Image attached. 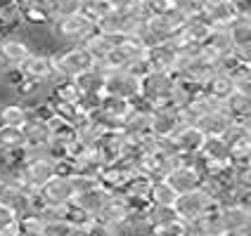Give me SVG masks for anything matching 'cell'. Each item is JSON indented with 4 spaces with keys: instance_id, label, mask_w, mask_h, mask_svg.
Here are the masks:
<instances>
[{
    "instance_id": "cell-40",
    "label": "cell",
    "mask_w": 251,
    "mask_h": 236,
    "mask_svg": "<svg viewBox=\"0 0 251 236\" xmlns=\"http://www.w3.org/2000/svg\"><path fill=\"white\" fill-rule=\"evenodd\" d=\"M17 236H43L41 232H28V229H19V234Z\"/></svg>"
},
{
    "instance_id": "cell-27",
    "label": "cell",
    "mask_w": 251,
    "mask_h": 236,
    "mask_svg": "<svg viewBox=\"0 0 251 236\" xmlns=\"http://www.w3.org/2000/svg\"><path fill=\"white\" fill-rule=\"evenodd\" d=\"M201 90L223 104V102H227V99L235 95V83H232V78H230L227 73H221V71H218V73H216Z\"/></svg>"
},
{
    "instance_id": "cell-30",
    "label": "cell",
    "mask_w": 251,
    "mask_h": 236,
    "mask_svg": "<svg viewBox=\"0 0 251 236\" xmlns=\"http://www.w3.org/2000/svg\"><path fill=\"white\" fill-rule=\"evenodd\" d=\"M223 111L232 118V123H249V95L235 92L227 102H223Z\"/></svg>"
},
{
    "instance_id": "cell-39",
    "label": "cell",
    "mask_w": 251,
    "mask_h": 236,
    "mask_svg": "<svg viewBox=\"0 0 251 236\" xmlns=\"http://www.w3.org/2000/svg\"><path fill=\"white\" fill-rule=\"evenodd\" d=\"M83 232H85V236H116V229H109V227H104V224L95 222V220L88 224Z\"/></svg>"
},
{
    "instance_id": "cell-17",
    "label": "cell",
    "mask_w": 251,
    "mask_h": 236,
    "mask_svg": "<svg viewBox=\"0 0 251 236\" xmlns=\"http://www.w3.org/2000/svg\"><path fill=\"white\" fill-rule=\"evenodd\" d=\"M95 222H100V224H104V227H109V229H116V232H119V229H126L128 222H130V210H128L124 198L112 196L109 203L95 215Z\"/></svg>"
},
{
    "instance_id": "cell-21",
    "label": "cell",
    "mask_w": 251,
    "mask_h": 236,
    "mask_svg": "<svg viewBox=\"0 0 251 236\" xmlns=\"http://www.w3.org/2000/svg\"><path fill=\"white\" fill-rule=\"evenodd\" d=\"M195 125L201 130L204 137H225V132H227L230 125H232V118L221 109V111H213V113L201 116V118H197Z\"/></svg>"
},
{
    "instance_id": "cell-9",
    "label": "cell",
    "mask_w": 251,
    "mask_h": 236,
    "mask_svg": "<svg viewBox=\"0 0 251 236\" xmlns=\"http://www.w3.org/2000/svg\"><path fill=\"white\" fill-rule=\"evenodd\" d=\"M164 182H166L176 194H187V192L201 189L204 177H201V172L197 170V166L192 163V156H190L187 161H182L180 166L173 168L166 177H164Z\"/></svg>"
},
{
    "instance_id": "cell-24",
    "label": "cell",
    "mask_w": 251,
    "mask_h": 236,
    "mask_svg": "<svg viewBox=\"0 0 251 236\" xmlns=\"http://www.w3.org/2000/svg\"><path fill=\"white\" fill-rule=\"evenodd\" d=\"M201 52L213 57V59H223V57H227L232 52V43L227 38L225 28H213L211 31V36L201 43Z\"/></svg>"
},
{
    "instance_id": "cell-11",
    "label": "cell",
    "mask_w": 251,
    "mask_h": 236,
    "mask_svg": "<svg viewBox=\"0 0 251 236\" xmlns=\"http://www.w3.org/2000/svg\"><path fill=\"white\" fill-rule=\"evenodd\" d=\"M182 125H187L182 121L180 109H152L150 111V135L159 139H171Z\"/></svg>"
},
{
    "instance_id": "cell-33",
    "label": "cell",
    "mask_w": 251,
    "mask_h": 236,
    "mask_svg": "<svg viewBox=\"0 0 251 236\" xmlns=\"http://www.w3.org/2000/svg\"><path fill=\"white\" fill-rule=\"evenodd\" d=\"M147 236H187V222H182L178 217H168L164 222L150 224Z\"/></svg>"
},
{
    "instance_id": "cell-43",
    "label": "cell",
    "mask_w": 251,
    "mask_h": 236,
    "mask_svg": "<svg viewBox=\"0 0 251 236\" xmlns=\"http://www.w3.org/2000/svg\"><path fill=\"white\" fill-rule=\"evenodd\" d=\"M0 182H2V175H0Z\"/></svg>"
},
{
    "instance_id": "cell-28",
    "label": "cell",
    "mask_w": 251,
    "mask_h": 236,
    "mask_svg": "<svg viewBox=\"0 0 251 236\" xmlns=\"http://www.w3.org/2000/svg\"><path fill=\"white\" fill-rule=\"evenodd\" d=\"M133 111V104L128 99L121 97H107L102 95V104H100V113L104 118H112V121H126V116Z\"/></svg>"
},
{
    "instance_id": "cell-8",
    "label": "cell",
    "mask_w": 251,
    "mask_h": 236,
    "mask_svg": "<svg viewBox=\"0 0 251 236\" xmlns=\"http://www.w3.org/2000/svg\"><path fill=\"white\" fill-rule=\"evenodd\" d=\"M102 95L107 97H121L133 99L140 95V78H135L130 71H104V85H102Z\"/></svg>"
},
{
    "instance_id": "cell-36",
    "label": "cell",
    "mask_w": 251,
    "mask_h": 236,
    "mask_svg": "<svg viewBox=\"0 0 251 236\" xmlns=\"http://www.w3.org/2000/svg\"><path fill=\"white\" fill-rule=\"evenodd\" d=\"M76 232L78 229L74 224H69L67 220H48L41 227L43 236H76Z\"/></svg>"
},
{
    "instance_id": "cell-5",
    "label": "cell",
    "mask_w": 251,
    "mask_h": 236,
    "mask_svg": "<svg viewBox=\"0 0 251 236\" xmlns=\"http://www.w3.org/2000/svg\"><path fill=\"white\" fill-rule=\"evenodd\" d=\"M52 28H55L57 38L71 41L74 45H83V43L98 31V28H95V21H90V19L81 12L59 17L57 21H52Z\"/></svg>"
},
{
    "instance_id": "cell-20",
    "label": "cell",
    "mask_w": 251,
    "mask_h": 236,
    "mask_svg": "<svg viewBox=\"0 0 251 236\" xmlns=\"http://www.w3.org/2000/svg\"><path fill=\"white\" fill-rule=\"evenodd\" d=\"M204 135H201V130L197 128V125H182L180 130L171 137L173 142V149L176 153H180V156H197L199 149H201V144H204Z\"/></svg>"
},
{
    "instance_id": "cell-6",
    "label": "cell",
    "mask_w": 251,
    "mask_h": 236,
    "mask_svg": "<svg viewBox=\"0 0 251 236\" xmlns=\"http://www.w3.org/2000/svg\"><path fill=\"white\" fill-rule=\"evenodd\" d=\"M211 208H218L216 203H213V198H211L204 189H195V192H187V194H178L176 198V203H173V215L182 220V222H192L197 217H201V215H206Z\"/></svg>"
},
{
    "instance_id": "cell-34",
    "label": "cell",
    "mask_w": 251,
    "mask_h": 236,
    "mask_svg": "<svg viewBox=\"0 0 251 236\" xmlns=\"http://www.w3.org/2000/svg\"><path fill=\"white\" fill-rule=\"evenodd\" d=\"M78 113L83 116H93V113L100 111V104H102V92H78L76 99H74Z\"/></svg>"
},
{
    "instance_id": "cell-35",
    "label": "cell",
    "mask_w": 251,
    "mask_h": 236,
    "mask_svg": "<svg viewBox=\"0 0 251 236\" xmlns=\"http://www.w3.org/2000/svg\"><path fill=\"white\" fill-rule=\"evenodd\" d=\"M24 137H22V128H10V125H0V151H10V149H22Z\"/></svg>"
},
{
    "instance_id": "cell-13",
    "label": "cell",
    "mask_w": 251,
    "mask_h": 236,
    "mask_svg": "<svg viewBox=\"0 0 251 236\" xmlns=\"http://www.w3.org/2000/svg\"><path fill=\"white\" fill-rule=\"evenodd\" d=\"M218 217H221V227L223 234H239V232H249L251 213L247 203H227L218 208Z\"/></svg>"
},
{
    "instance_id": "cell-41",
    "label": "cell",
    "mask_w": 251,
    "mask_h": 236,
    "mask_svg": "<svg viewBox=\"0 0 251 236\" xmlns=\"http://www.w3.org/2000/svg\"><path fill=\"white\" fill-rule=\"evenodd\" d=\"M223 236H249V232H239V234H223Z\"/></svg>"
},
{
    "instance_id": "cell-15",
    "label": "cell",
    "mask_w": 251,
    "mask_h": 236,
    "mask_svg": "<svg viewBox=\"0 0 251 236\" xmlns=\"http://www.w3.org/2000/svg\"><path fill=\"white\" fill-rule=\"evenodd\" d=\"M19 71L24 73V78H31L36 83H50L55 78V64L52 57L45 52H31L26 57V62L19 66Z\"/></svg>"
},
{
    "instance_id": "cell-4",
    "label": "cell",
    "mask_w": 251,
    "mask_h": 236,
    "mask_svg": "<svg viewBox=\"0 0 251 236\" xmlns=\"http://www.w3.org/2000/svg\"><path fill=\"white\" fill-rule=\"evenodd\" d=\"M145 57H147V43L142 38H121L100 66L104 71H121L133 66L135 62L145 59Z\"/></svg>"
},
{
    "instance_id": "cell-29",
    "label": "cell",
    "mask_w": 251,
    "mask_h": 236,
    "mask_svg": "<svg viewBox=\"0 0 251 236\" xmlns=\"http://www.w3.org/2000/svg\"><path fill=\"white\" fill-rule=\"evenodd\" d=\"M28 118V109L22 102H5L0 104V125L10 128H22Z\"/></svg>"
},
{
    "instance_id": "cell-38",
    "label": "cell",
    "mask_w": 251,
    "mask_h": 236,
    "mask_svg": "<svg viewBox=\"0 0 251 236\" xmlns=\"http://www.w3.org/2000/svg\"><path fill=\"white\" fill-rule=\"evenodd\" d=\"M17 220H19V215H17L7 203H2V201H0V229H5V227L14 224Z\"/></svg>"
},
{
    "instance_id": "cell-25",
    "label": "cell",
    "mask_w": 251,
    "mask_h": 236,
    "mask_svg": "<svg viewBox=\"0 0 251 236\" xmlns=\"http://www.w3.org/2000/svg\"><path fill=\"white\" fill-rule=\"evenodd\" d=\"M199 156L211 163H227L230 161V144L225 142V137H206L199 149Z\"/></svg>"
},
{
    "instance_id": "cell-32",
    "label": "cell",
    "mask_w": 251,
    "mask_h": 236,
    "mask_svg": "<svg viewBox=\"0 0 251 236\" xmlns=\"http://www.w3.org/2000/svg\"><path fill=\"white\" fill-rule=\"evenodd\" d=\"M150 203L152 206H156V208H173V203H176V198H178V194L168 187L164 180H156L152 184V189H150Z\"/></svg>"
},
{
    "instance_id": "cell-2",
    "label": "cell",
    "mask_w": 251,
    "mask_h": 236,
    "mask_svg": "<svg viewBox=\"0 0 251 236\" xmlns=\"http://www.w3.org/2000/svg\"><path fill=\"white\" fill-rule=\"evenodd\" d=\"M52 57V64H55V76L57 78H69L76 81L78 76H83L85 71H90L95 66V59L90 57V52L85 50L83 45H74L69 50H62Z\"/></svg>"
},
{
    "instance_id": "cell-19",
    "label": "cell",
    "mask_w": 251,
    "mask_h": 236,
    "mask_svg": "<svg viewBox=\"0 0 251 236\" xmlns=\"http://www.w3.org/2000/svg\"><path fill=\"white\" fill-rule=\"evenodd\" d=\"M112 196L114 194L109 192V189H104L102 184H98V187L88 189V192H83V194H76L71 203H74L78 210H83L85 215H90V217L95 220V215H98L100 210L109 203V198H112Z\"/></svg>"
},
{
    "instance_id": "cell-22",
    "label": "cell",
    "mask_w": 251,
    "mask_h": 236,
    "mask_svg": "<svg viewBox=\"0 0 251 236\" xmlns=\"http://www.w3.org/2000/svg\"><path fill=\"white\" fill-rule=\"evenodd\" d=\"M211 31H213V26H211V21L206 19V14H197V17H187V19H185L182 31H180V38L182 41H190V43L201 45V43L211 36Z\"/></svg>"
},
{
    "instance_id": "cell-23",
    "label": "cell",
    "mask_w": 251,
    "mask_h": 236,
    "mask_svg": "<svg viewBox=\"0 0 251 236\" xmlns=\"http://www.w3.org/2000/svg\"><path fill=\"white\" fill-rule=\"evenodd\" d=\"M225 33L232 50H251V17H235V21L225 26Z\"/></svg>"
},
{
    "instance_id": "cell-16",
    "label": "cell",
    "mask_w": 251,
    "mask_h": 236,
    "mask_svg": "<svg viewBox=\"0 0 251 236\" xmlns=\"http://www.w3.org/2000/svg\"><path fill=\"white\" fill-rule=\"evenodd\" d=\"M147 64L152 71H178V55H176V41L173 43H154L147 47Z\"/></svg>"
},
{
    "instance_id": "cell-31",
    "label": "cell",
    "mask_w": 251,
    "mask_h": 236,
    "mask_svg": "<svg viewBox=\"0 0 251 236\" xmlns=\"http://www.w3.org/2000/svg\"><path fill=\"white\" fill-rule=\"evenodd\" d=\"M74 85H76L78 92H102V85H104V69H102L100 64H95L90 71H85L83 76H78V78L74 81Z\"/></svg>"
},
{
    "instance_id": "cell-26",
    "label": "cell",
    "mask_w": 251,
    "mask_h": 236,
    "mask_svg": "<svg viewBox=\"0 0 251 236\" xmlns=\"http://www.w3.org/2000/svg\"><path fill=\"white\" fill-rule=\"evenodd\" d=\"M119 41H121V38H112V36H104V33L95 31V33L83 43V47L90 52V57L95 59V64H102V62H104V57L112 52V47Z\"/></svg>"
},
{
    "instance_id": "cell-10",
    "label": "cell",
    "mask_w": 251,
    "mask_h": 236,
    "mask_svg": "<svg viewBox=\"0 0 251 236\" xmlns=\"http://www.w3.org/2000/svg\"><path fill=\"white\" fill-rule=\"evenodd\" d=\"M216 73H218V59H213V57H209V55H204V52H201V55H197L195 59L185 62L180 69H178L176 76L204 87V85L209 83Z\"/></svg>"
},
{
    "instance_id": "cell-18",
    "label": "cell",
    "mask_w": 251,
    "mask_h": 236,
    "mask_svg": "<svg viewBox=\"0 0 251 236\" xmlns=\"http://www.w3.org/2000/svg\"><path fill=\"white\" fill-rule=\"evenodd\" d=\"M22 137H24V149L26 151L38 153L50 142V125L45 123V121H41V118L28 116L26 123L22 125Z\"/></svg>"
},
{
    "instance_id": "cell-14",
    "label": "cell",
    "mask_w": 251,
    "mask_h": 236,
    "mask_svg": "<svg viewBox=\"0 0 251 236\" xmlns=\"http://www.w3.org/2000/svg\"><path fill=\"white\" fill-rule=\"evenodd\" d=\"M31 52H33L31 45L17 36L0 38V66L2 69H19Z\"/></svg>"
},
{
    "instance_id": "cell-37",
    "label": "cell",
    "mask_w": 251,
    "mask_h": 236,
    "mask_svg": "<svg viewBox=\"0 0 251 236\" xmlns=\"http://www.w3.org/2000/svg\"><path fill=\"white\" fill-rule=\"evenodd\" d=\"M71 187H74V194H83L88 189H93V187H98L100 182L98 180H90V177H83V175H78V172H74L69 177Z\"/></svg>"
},
{
    "instance_id": "cell-1",
    "label": "cell",
    "mask_w": 251,
    "mask_h": 236,
    "mask_svg": "<svg viewBox=\"0 0 251 236\" xmlns=\"http://www.w3.org/2000/svg\"><path fill=\"white\" fill-rule=\"evenodd\" d=\"M182 24H185V17L176 7L161 14H150L145 19V33L140 38L147 43V47L154 43H173L180 38Z\"/></svg>"
},
{
    "instance_id": "cell-42",
    "label": "cell",
    "mask_w": 251,
    "mask_h": 236,
    "mask_svg": "<svg viewBox=\"0 0 251 236\" xmlns=\"http://www.w3.org/2000/svg\"><path fill=\"white\" fill-rule=\"evenodd\" d=\"M76 236H85V232H83V229H78V232H76Z\"/></svg>"
},
{
    "instance_id": "cell-3",
    "label": "cell",
    "mask_w": 251,
    "mask_h": 236,
    "mask_svg": "<svg viewBox=\"0 0 251 236\" xmlns=\"http://www.w3.org/2000/svg\"><path fill=\"white\" fill-rule=\"evenodd\" d=\"M12 177H17V182L22 187H26L31 192H38L45 182L55 177V161H50L43 151L28 153V161L22 166L19 172H14Z\"/></svg>"
},
{
    "instance_id": "cell-7",
    "label": "cell",
    "mask_w": 251,
    "mask_h": 236,
    "mask_svg": "<svg viewBox=\"0 0 251 236\" xmlns=\"http://www.w3.org/2000/svg\"><path fill=\"white\" fill-rule=\"evenodd\" d=\"M176 83H178V76H176V73H168V71H150V73H145V76L140 78V97L152 107L156 102L171 97Z\"/></svg>"
},
{
    "instance_id": "cell-12",
    "label": "cell",
    "mask_w": 251,
    "mask_h": 236,
    "mask_svg": "<svg viewBox=\"0 0 251 236\" xmlns=\"http://www.w3.org/2000/svg\"><path fill=\"white\" fill-rule=\"evenodd\" d=\"M38 196H41L43 206H52V208H64L74 201V187H71L69 177H59L55 175L52 180H48L38 189Z\"/></svg>"
}]
</instances>
